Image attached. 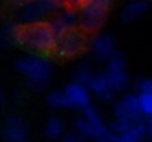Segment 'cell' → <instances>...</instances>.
<instances>
[{
	"label": "cell",
	"instance_id": "6da1fadb",
	"mask_svg": "<svg viewBox=\"0 0 152 142\" xmlns=\"http://www.w3.org/2000/svg\"><path fill=\"white\" fill-rule=\"evenodd\" d=\"M15 68L27 79L28 86L34 90H43L49 86L55 70L53 62L46 55L36 53L19 56L15 62Z\"/></svg>",
	"mask_w": 152,
	"mask_h": 142
},
{
	"label": "cell",
	"instance_id": "484cf974",
	"mask_svg": "<svg viewBox=\"0 0 152 142\" xmlns=\"http://www.w3.org/2000/svg\"><path fill=\"white\" fill-rule=\"evenodd\" d=\"M4 102H6V96H4V93H3V90L0 89V108L4 105Z\"/></svg>",
	"mask_w": 152,
	"mask_h": 142
},
{
	"label": "cell",
	"instance_id": "277c9868",
	"mask_svg": "<svg viewBox=\"0 0 152 142\" xmlns=\"http://www.w3.org/2000/svg\"><path fill=\"white\" fill-rule=\"evenodd\" d=\"M111 1L108 0H90L78 3L80 30L86 34L101 30L111 12Z\"/></svg>",
	"mask_w": 152,
	"mask_h": 142
},
{
	"label": "cell",
	"instance_id": "9a60e30c",
	"mask_svg": "<svg viewBox=\"0 0 152 142\" xmlns=\"http://www.w3.org/2000/svg\"><path fill=\"white\" fill-rule=\"evenodd\" d=\"M145 138H146V124L137 123V124H133L126 133L117 135L115 142H142Z\"/></svg>",
	"mask_w": 152,
	"mask_h": 142
},
{
	"label": "cell",
	"instance_id": "cb8c5ba5",
	"mask_svg": "<svg viewBox=\"0 0 152 142\" xmlns=\"http://www.w3.org/2000/svg\"><path fill=\"white\" fill-rule=\"evenodd\" d=\"M137 89H139V92H149V93H152V79L140 80L139 85H137Z\"/></svg>",
	"mask_w": 152,
	"mask_h": 142
},
{
	"label": "cell",
	"instance_id": "5b68a950",
	"mask_svg": "<svg viewBox=\"0 0 152 142\" xmlns=\"http://www.w3.org/2000/svg\"><path fill=\"white\" fill-rule=\"evenodd\" d=\"M89 43L90 42L87 39V34L78 28L58 37L53 53L59 58H74L81 55L89 47Z\"/></svg>",
	"mask_w": 152,
	"mask_h": 142
},
{
	"label": "cell",
	"instance_id": "d4e9b609",
	"mask_svg": "<svg viewBox=\"0 0 152 142\" xmlns=\"http://www.w3.org/2000/svg\"><path fill=\"white\" fill-rule=\"evenodd\" d=\"M117 141V135L112 133V132H108L105 136H102L101 139H98L96 142H115Z\"/></svg>",
	"mask_w": 152,
	"mask_h": 142
},
{
	"label": "cell",
	"instance_id": "9c48e42d",
	"mask_svg": "<svg viewBox=\"0 0 152 142\" xmlns=\"http://www.w3.org/2000/svg\"><path fill=\"white\" fill-rule=\"evenodd\" d=\"M89 50L98 62H108V59L117 52L115 39L108 33L99 34L89 43Z\"/></svg>",
	"mask_w": 152,
	"mask_h": 142
},
{
	"label": "cell",
	"instance_id": "ba28073f",
	"mask_svg": "<svg viewBox=\"0 0 152 142\" xmlns=\"http://www.w3.org/2000/svg\"><path fill=\"white\" fill-rule=\"evenodd\" d=\"M3 142H28V126L21 116H9L1 127Z\"/></svg>",
	"mask_w": 152,
	"mask_h": 142
},
{
	"label": "cell",
	"instance_id": "5bb4252c",
	"mask_svg": "<svg viewBox=\"0 0 152 142\" xmlns=\"http://www.w3.org/2000/svg\"><path fill=\"white\" fill-rule=\"evenodd\" d=\"M151 7V3L149 1H132L129 4H126L121 10V19L126 21V22H132V21H136L137 18H140L142 15H145L148 12V9Z\"/></svg>",
	"mask_w": 152,
	"mask_h": 142
},
{
	"label": "cell",
	"instance_id": "7402d4cb",
	"mask_svg": "<svg viewBox=\"0 0 152 142\" xmlns=\"http://www.w3.org/2000/svg\"><path fill=\"white\" fill-rule=\"evenodd\" d=\"M83 117L89 121H95V123H99V121H103L102 118V114L101 111L98 110V107H95L93 104L90 107H87L84 111H83Z\"/></svg>",
	"mask_w": 152,
	"mask_h": 142
},
{
	"label": "cell",
	"instance_id": "52a82bcc",
	"mask_svg": "<svg viewBox=\"0 0 152 142\" xmlns=\"http://www.w3.org/2000/svg\"><path fill=\"white\" fill-rule=\"evenodd\" d=\"M114 116L117 120H123L130 124L143 123V114L140 111L137 95L127 93L118 99L114 105Z\"/></svg>",
	"mask_w": 152,
	"mask_h": 142
},
{
	"label": "cell",
	"instance_id": "4fadbf2b",
	"mask_svg": "<svg viewBox=\"0 0 152 142\" xmlns=\"http://www.w3.org/2000/svg\"><path fill=\"white\" fill-rule=\"evenodd\" d=\"M22 25L18 22H6L0 27V47L10 49L21 45Z\"/></svg>",
	"mask_w": 152,
	"mask_h": 142
},
{
	"label": "cell",
	"instance_id": "ffe728a7",
	"mask_svg": "<svg viewBox=\"0 0 152 142\" xmlns=\"http://www.w3.org/2000/svg\"><path fill=\"white\" fill-rule=\"evenodd\" d=\"M126 56L124 53H121L120 50H117L106 62V71H112V73H118V71H126Z\"/></svg>",
	"mask_w": 152,
	"mask_h": 142
},
{
	"label": "cell",
	"instance_id": "30bf717a",
	"mask_svg": "<svg viewBox=\"0 0 152 142\" xmlns=\"http://www.w3.org/2000/svg\"><path fill=\"white\" fill-rule=\"evenodd\" d=\"M64 92H65L66 98H68L69 107L74 108V110L84 111L87 107L92 105V93L87 89V86H83L80 83L71 82V83H68L65 86Z\"/></svg>",
	"mask_w": 152,
	"mask_h": 142
},
{
	"label": "cell",
	"instance_id": "3957f363",
	"mask_svg": "<svg viewBox=\"0 0 152 142\" xmlns=\"http://www.w3.org/2000/svg\"><path fill=\"white\" fill-rule=\"evenodd\" d=\"M66 3L58 0H33L18 4V19L25 25H34L40 22H48L53 15L64 9Z\"/></svg>",
	"mask_w": 152,
	"mask_h": 142
},
{
	"label": "cell",
	"instance_id": "603a6c76",
	"mask_svg": "<svg viewBox=\"0 0 152 142\" xmlns=\"http://www.w3.org/2000/svg\"><path fill=\"white\" fill-rule=\"evenodd\" d=\"M62 142H87V139H84L80 133H77L75 130L74 132H68L64 135Z\"/></svg>",
	"mask_w": 152,
	"mask_h": 142
},
{
	"label": "cell",
	"instance_id": "7c38bea8",
	"mask_svg": "<svg viewBox=\"0 0 152 142\" xmlns=\"http://www.w3.org/2000/svg\"><path fill=\"white\" fill-rule=\"evenodd\" d=\"M87 89L90 90V93H93L98 99H101L103 102H109L115 98L114 90L109 86L106 73H95L90 83L87 85Z\"/></svg>",
	"mask_w": 152,
	"mask_h": 142
},
{
	"label": "cell",
	"instance_id": "d6986e66",
	"mask_svg": "<svg viewBox=\"0 0 152 142\" xmlns=\"http://www.w3.org/2000/svg\"><path fill=\"white\" fill-rule=\"evenodd\" d=\"M93 74H95V73H93L92 67H90L89 64H86V62H81V64H78V65L74 68V74H72L74 80H72V82L80 83V85H83V86H87V85L90 83Z\"/></svg>",
	"mask_w": 152,
	"mask_h": 142
},
{
	"label": "cell",
	"instance_id": "8992f818",
	"mask_svg": "<svg viewBox=\"0 0 152 142\" xmlns=\"http://www.w3.org/2000/svg\"><path fill=\"white\" fill-rule=\"evenodd\" d=\"M53 34L58 37L78 30L80 28V13H78V3H66L62 10L53 15L48 21Z\"/></svg>",
	"mask_w": 152,
	"mask_h": 142
},
{
	"label": "cell",
	"instance_id": "44dd1931",
	"mask_svg": "<svg viewBox=\"0 0 152 142\" xmlns=\"http://www.w3.org/2000/svg\"><path fill=\"white\" fill-rule=\"evenodd\" d=\"M137 99H139V105H140V111H142L143 117H146V118L152 117V93L139 92Z\"/></svg>",
	"mask_w": 152,
	"mask_h": 142
},
{
	"label": "cell",
	"instance_id": "e0dca14e",
	"mask_svg": "<svg viewBox=\"0 0 152 142\" xmlns=\"http://www.w3.org/2000/svg\"><path fill=\"white\" fill-rule=\"evenodd\" d=\"M105 73H106V77H108L109 86H111V89L114 90V93L124 92V90L129 88L130 79H129V76H127L126 71H118V73L105 71Z\"/></svg>",
	"mask_w": 152,
	"mask_h": 142
},
{
	"label": "cell",
	"instance_id": "2e32d148",
	"mask_svg": "<svg viewBox=\"0 0 152 142\" xmlns=\"http://www.w3.org/2000/svg\"><path fill=\"white\" fill-rule=\"evenodd\" d=\"M45 133L49 139H62L64 135L66 133V126H65L64 120L59 117H50L46 121Z\"/></svg>",
	"mask_w": 152,
	"mask_h": 142
},
{
	"label": "cell",
	"instance_id": "8fae6325",
	"mask_svg": "<svg viewBox=\"0 0 152 142\" xmlns=\"http://www.w3.org/2000/svg\"><path fill=\"white\" fill-rule=\"evenodd\" d=\"M74 130L77 133H80L84 139H93V141L101 139L102 136H105L109 132L108 124L105 121L95 123V121L86 120L84 117L75 118V121H74Z\"/></svg>",
	"mask_w": 152,
	"mask_h": 142
},
{
	"label": "cell",
	"instance_id": "ac0fdd59",
	"mask_svg": "<svg viewBox=\"0 0 152 142\" xmlns=\"http://www.w3.org/2000/svg\"><path fill=\"white\" fill-rule=\"evenodd\" d=\"M46 102H48V105L50 107L52 110H58V111L71 108L69 102H68V98H66L64 90H52L50 93L48 95V98H46Z\"/></svg>",
	"mask_w": 152,
	"mask_h": 142
},
{
	"label": "cell",
	"instance_id": "7a4b0ae2",
	"mask_svg": "<svg viewBox=\"0 0 152 142\" xmlns=\"http://www.w3.org/2000/svg\"><path fill=\"white\" fill-rule=\"evenodd\" d=\"M21 45L28 49L30 53L46 55L55 50L56 36L53 34L48 22H40L34 25L22 27Z\"/></svg>",
	"mask_w": 152,
	"mask_h": 142
}]
</instances>
